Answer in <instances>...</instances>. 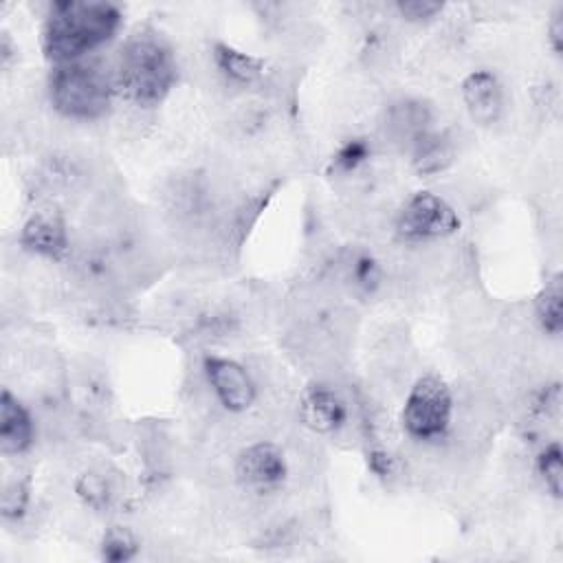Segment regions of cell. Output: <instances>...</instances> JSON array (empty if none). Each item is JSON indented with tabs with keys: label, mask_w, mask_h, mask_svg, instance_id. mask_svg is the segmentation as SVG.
Wrapping results in <instances>:
<instances>
[{
	"label": "cell",
	"mask_w": 563,
	"mask_h": 563,
	"mask_svg": "<svg viewBox=\"0 0 563 563\" xmlns=\"http://www.w3.org/2000/svg\"><path fill=\"white\" fill-rule=\"evenodd\" d=\"M121 26V11L110 2L59 0L51 4L42 31V48L51 62H79L106 44Z\"/></svg>",
	"instance_id": "1"
},
{
	"label": "cell",
	"mask_w": 563,
	"mask_h": 563,
	"mask_svg": "<svg viewBox=\"0 0 563 563\" xmlns=\"http://www.w3.org/2000/svg\"><path fill=\"white\" fill-rule=\"evenodd\" d=\"M176 81V59L163 37L150 31L134 33L121 46L117 84L125 97L141 106H158Z\"/></svg>",
	"instance_id": "2"
},
{
	"label": "cell",
	"mask_w": 563,
	"mask_h": 563,
	"mask_svg": "<svg viewBox=\"0 0 563 563\" xmlns=\"http://www.w3.org/2000/svg\"><path fill=\"white\" fill-rule=\"evenodd\" d=\"M48 97L53 108L68 119H99L112 99L108 75L90 62L57 64L48 79Z\"/></svg>",
	"instance_id": "3"
},
{
	"label": "cell",
	"mask_w": 563,
	"mask_h": 563,
	"mask_svg": "<svg viewBox=\"0 0 563 563\" xmlns=\"http://www.w3.org/2000/svg\"><path fill=\"white\" fill-rule=\"evenodd\" d=\"M451 418L453 396L446 383L433 374L418 378L402 407L405 431L420 442L440 440L449 431Z\"/></svg>",
	"instance_id": "4"
},
{
	"label": "cell",
	"mask_w": 563,
	"mask_h": 563,
	"mask_svg": "<svg viewBox=\"0 0 563 563\" xmlns=\"http://www.w3.org/2000/svg\"><path fill=\"white\" fill-rule=\"evenodd\" d=\"M460 229V218L455 209L440 196L431 191L413 194L396 218V231L407 242L438 240L455 233Z\"/></svg>",
	"instance_id": "5"
},
{
	"label": "cell",
	"mask_w": 563,
	"mask_h": 563,
	"mask_svg": "<svg viewBox=\"0 0 563 563\" xmlns=\"http://www.w3.org/2000/svg\"><path fill=\"white\" fill-rule=\"evenodd\" d=\"M288 475L286 457L273 442H255L240 451L235 460L238 482L253 493L277 490Z\"/></svg>",
	"instance_id": "6"
},
{
	"label": "cell",
	"mask_w": 563,
	"mask_h": 563,
	"mask_svg": "<svg viewBox=\"0 0 563 563\" xmlns=\"http://www.w3.org/2000/svg\"><path fill=\"white\" fill-rule=\"evenodd\" d=\"M202 367L218 402L227 411L240 413L255 402V383L238 361L224 356H205Z\"/></svg>",
	"instance_id": "7"
},
{
	"label": "cell",
	"mask_w": 563,
	"mask_h": 563,
	"mask_svg": "<svg viewBox=\"0 0 563 563\" xmlns=\"http://www.w3.org/2000/svg\"><path fill=\"white\" fill-rule=\"evenodd\" d=\"M299 418L314 433H334L347 420V405L336 389L314 383L299 398Z\"/></svg>",
	"instance_id": "8"
},
{
	"label": "cell",
	"mask_w": 563,
	"mask_h": 563,
	"mask_svg": "<svg viewBox=\"0 0 563 563\" xmlns=\"http://www.w3.org/2000/svg\"><path fill=\"white\" fill-rule=\"evenodd\" d=\"M20 244L35 255L59 260L68 253V229L64 218L53 209L35 211L20 231Z\"/></svg>",
	"instance_id": "9"
},
{
	"label": "cell",
	"mask_w": 563,
	"mask_h": 563,
	"mask_svg": "<svg viewBox=\"0 0 563 563\" xmlns=\"http://www.w3.org/2000/svg\"><path fill=\"white\" fill-rule=\"evenodd\" d=\"M462 101L471 119L479 125L499 121L504 112V90L490 70H473L462 81Z\"/></svg>",
	"instance_id": "10"
},
{
	"label": "cell",
	"mask_w": 563,
	"mask_h": 563,
	"mask_svg": "<svg viewBox=\"0 0 563 563\" xmlns=\"http://www.w3.org/2000/svg\"><path fill=\"white\" fill-rule=\"evenodd\" d=\"M35 424L22 400L9 389L0 396V451L4 455H20L31 449Z\"/></svg>",
	"instance_id": "11"
},
{
	"label": "cell",
	"mask_w": 563,
	"mask_h": 563,
	"mask_svg": "<svg viewBox=\"0 0 563 563\" xmlns=\"http://www.w3.org/2000/svg\"><path fill=\"white\" fill-rule=\"evenodd\" d=\"M431 108L424 101L400 99L387 108L385 130L394 141L407 143L411 147L431 130Z\"/></svg>",
	"instance_id": "12"
},
{
	"label": "cell",
	"mask_w": 563,
	"mask_h": 563,
	"mask_svg": "<svg viewBox=\"0 0 563 563\" xmlns=\"http://www.w3.org/2000/svg\"><path fill=\"white\" fill-rule=\"evenodd\" d=\"M211 55H213L218 70L233 84L249 86L264 75V59H260L251 53H244L231 44L216 42Z\"/></svg>",
	"instance_id": "13"
},
{
	"label": "cell",
	"mask_w": 563,
	"mask_h": 563,
	"mask_svg": "<svg viewBox=\"0 0 563 563\" xmlns=\"http://www.w3.org/2000/svg\"><path fill=\"white\" fill-rule=\"evenodd\" d=\"M411 152H413V167L422 176H431L446 169L455 156L453 141L444 132H435V130H429L422 139H418L411 145Z\"/></svg>",
	"instance_id": "14"
},
{
	"label": "cell",
	"mask_w": 563,
	"mask_h": 563,
	"mask_svg": "<svg viewBox=\"0 0 563 563\" xmlns=\"http://www.w3.org/2000/svg\"><path fill=\"white\" fill-rule=\"evenodd\" d=\"M534 312L541 323V328L556 336L563 328V286H561V275L554 273L545 286L539 290L534 299Z\"/></svg>",
	"instance_id": "15"
},
{
	"label": "cell",
	"mask_w": 563,
	"mask_h": 563,
	"mask_svg": "<svg viewBox=\"0 0 563 563\" xmlns=\"http://www.w3.org/2000/svg\"><path fill=\"white\" fill-rule=\"evenodd\" d=\"M537 473L552 497H561L563 493V453L559 442L545 444L537 455Z\"/></svg>",
	"instance_id": "16"
},
{
	"label": "cell",
	"mask_w": 563,
	"mask_h": 563,
	"mask_svg": "<svg viewBox=\"0 0 563 563\" xmlns=\"http://www.w3.org/2000/svg\"><path fill=\"white\" fill-rule=\"evenodd\" d=\"M101 559L110 561V563H125L130 559L136 556L139 552V541L136 537L123 528V526H112L103 532L101 537Z\"/></svg>",
	"instance_id": "17"
},
{
	"label": "cell",
	"mask_w": 563,
	"mask_h": 563,
	"mask_svg": "<svg viewBox=\"0 0 563 563\" xmlns=\"http://www.w3.org/2000/svg\"><path fill=\"white\" fill-rule=\"evenodd\" d=\"M347 277H350V282L356 290H361L365 295H372L380 284V266L374 260V255H369L365 251H358L350 260Z\"/></svg>",
	"instance_id": "18"
},
{
	"label": "cell",
	"mask_w": 563,
	"mask_h": 563,
	"mask_svg": "<svg viewBox=\"0 0 563 563\" xmlns=\"http://www.w3.org/2000/svg\"><path fill=\"white\" fill-rule=\"evenodd\" d=\"M75 493L92 510H101L110 501V484L101 473H95V471L79 475L75 484Z\"/></svg>",
	"instance_id": "19"
},
{
	"label": "cell",
	"mask_w": 563,
	"mask_h": 563,
	"mask_svg": "<svg viewBox=\"0 0 563 563\" xmlns=\"http://www.w3.org/2000/svg\"><path fill=\"white\" fill-rule=\"evenodd\" d=\"M369 158V143L365 139H347L332 156V169L350 174Z\"/></svg>",
	"instance_id": "20"
},
{
	"label": "cell",
	"mask_w": 563,
	"mask_h": 563,
	"mask_svg": "<svg viewBox=\"0 0 563 563\" xmlns=\"http://www.w3.org/2000/svg\"><path fill=\"white\" fill-rule=\"evenodd\" d=\"M29 506V488L22 482H11L2 493V517L9 521L20 519Z\"/></svg>",
	"instance_id": "21"
},
{
	"label": "cell",
	"mask_w": 563,
	"mask_h": 563,
	"mask_svg": "<svg viewBox=\"0 0 563 563\" xmlns=\"http://www.w3.org/2000/svg\"><path fill=\"white\" fill-rule=\"evenodd\" d=\"M396 9L409 22H427L435 18L444 9V4L438 0H402L396 4Z\"/></svg>",
	"instance_id": "22"
},
{
	"label": "cell",
	"mask_w": 563,
	"mask_h": 563,
	"mask_svg": "<svg viewBox=\"0 0 563 563\" xmlns=\"http://www.w3.org/2000/svg\"><path fill=\"white\" fill-rule=\"evenodd\" d=\"M548 37H550V46L556 55H561V48H563V7L559 4L550 20H548Z\"/></svg>",
	"instance_id": "23"
},
{
	"label": "cell",
	"mask_w": 563,
	"mask_h": 563,
	"mask_svg": "<svg viewBox=\"0 0 563 563\" xmlns=\"http://www.w3.org/2000/svg\"><path fill=\"white\" fill-rule=\"evenodd\" d=\"M367 462H369V468H372L376 475H380V477H385V475L391 473V460H389V455H387L385 451H380V449L369 451Z\"/></svg>",
	"instance_id": "24"
}]
</instances>
